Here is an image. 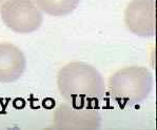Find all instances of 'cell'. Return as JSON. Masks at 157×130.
<instances>
[{
  "label": "cell",
  "instance_id": "5b68a950",
  "mask_svg": "<svg viewBox=\"0 0 157 130\" xmlns=\"http://www.w3.org/2000/svg\"><path fill=\"white\" fill-rule=\"evenodd\" d=\"M124 23L130 32L139 37L155 36V0H132L125 9Z\"/></svg>",
  "mask_w": 157,
  "mask_h": 130
},
{
  "label": "cell",
  "instance_id": "277c9868",
  "mask_svg": "<svg viewBox=\"0 0 157 130\" xmlns=\"http://www.w3.org/2000/svg\"><path fill=\"white\" fill-rule=\"evenodd\" d=\"M101 125L99 112L90 105L61 104L54 114L53 128L97 129Z\"/></svg>",
  "mask_w": 157,
  "mask_h": 130
},
{
  "label": "cell",
  "instance_id": "52a82bcc",
  "mask_svg": "<svg viewBox=\"0 0 157 130\" xmlns=\"http://www.w3.org/2000/svg\"><path fill=\"white\" fill-rule=\"evenodd\" d=\"M42 12L51 16H66L78 6L79 0H34Z\"/></svg>",
  "mask_w": 157,
  "mask_h": 130
},
{
  "label": "cell",
  "instance_id": "6da1fadb",
  "mask_svg": "<svg viewBox=\"0 0 157 130\" xmlns=\"http://www.w3.org/2000/svg\"><path fill=\"white\" fill-rule=\"evenodd\" d=\"M60 95L72 104L90 105L105 95V82L95 67L83 62L64 65L57 76Z\"/></svg>",
  "mask_w": 157,
  "mask_h": 130
},
{
  "label": "cell",
  "instance_id": "7a4b0ae2",
  "mask_svg": "<svg viewBox=\"0 0 157 130\" xmlns=\"http://www.w3.org/2000/svg\"><path fill=\"white\" fill-rule=\"evenodd\" d=\"M153 77L146 67L129 66L117 70L109 79V90L121 104H137L150 95Z\"/></svg>",
  "mask_w": 157,
  "mask_h": 130
},
{
  "label": "cell",
  "instance_id": "ba28073f",
  "mask_svg": "<svg viewBox=\"0 0 157 130\" xmlns=\"http://www.w3.org/2000/svg\"><path fill=\"white\" fill-rule=\"evenodd\" d=\"M4 0H0V5H2V3H3Z\"/></svg>",
  "mask_w": 157,
  "mask_h": 130
},
{
  "label": "cell",
  "instance_id": "3957f363",
  "mask_svg": "<svg viewBox=\"0 0 157 130\" xmlns=\"http://www.w3.org/2000/svg\"><path fill=\"white\" fill-rule=\"evenodd\" d=\"M1 18L10 30L19 34L37 31L43 19L32 0H6L1 6Z\"/></svg>",
  "mask_w": 157,
  "mask_h": 130
},
{
  "label": "cell",
  "instance_id": "8992f818",
  "mask_svg": "<svg viewBox=\"0 0 157 130\" xmlns=\"http://www.w3.org/2000/svg\"><path fill=\"white\" fill-rule=\"evenodd\" d=\"M23 52L9 42L0 43V82L11 83L20 78L25 70Z\"/></svg>",
  "mask_w": 157,
  "mask_h": 130
}]
</instances>
